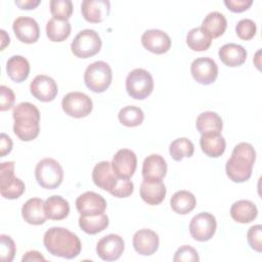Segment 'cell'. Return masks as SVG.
Returning a JSON list of instances; mask_svg holds the SVG:
<instances>
[{
  "label": "cell",
  "instance_id": "cell-15",
  "mask_svg": "<svg viewBox=\"0 0 262 262\" xmlns=\"http://www.w3.org/2000/svg\"><path fill=\"white\" fill-rule=\"evenodd\" d=\"M111 164L114 172L118 176L130 178L136 170L137 158L135 152L131 149L122 148L115 154Z\"/></svg>",
  "mask_w": 262,
  "mask_h": 262
},
{
  "label": "cell",
  "instance_id": "cell-26",
  "mask_svg": "<svg viewBox=\"0 0 262 262\" xmlns=\"http://www.w3.org/2000/svg\"><path fill=\"white\" fill-rule=\"evenodd\" d=\"M258 215L257 207L248 200H239L232 204L230 208L231 218L238 223H250L256 219Z\"/></svg>",
  "mask_w": 262,
  "mask_h": 262
},
{
  "label": "cell",
  "instance_id": "cell-7",
  "mask_svg": "<svg viewBox=\"0 0 262 262\" xmlns=\"http://www.w3.org/2000/svg\"><path fill=\"white\" fill-rule=\"evenodd\" d=\"M127 93L134 99H145L154 90L151 75L144 69L131 71L126 78Z\"/></svg>",
  "mask_w": 262,
  "mask_h": 262
},
{
  "label": "cell",
  "instance_id": "cell-17",
  "mask_svg": "<svg viewBox=\"0 0 262 262\" xmlns=\"http://www.w3.org/2000/svg\"><path fill=\"white\" fill-rule=\"evenodd\" d=\"M141 43L146 50L155 54H163L170 49L171 38L162 30L150 29L142 34Z\"/></svg>",
  "mask_w": 262,
  "mask_h": 262
},
{
  "label": "cell",
  "instance_id": "cell-3",
  "mask_svg": "<svg viewBox=\"0 0 262 262\" xmlns=\"http://www.w3.org/2000/svg\"><path fill=\"white\" fill-rule=\"evenodd\" d=\"M13 132L23 141L35 139L40 132V112L31 102H20L12 112Z\"/></svg>",
  "mask_w": 262,
  "mask_h": 262
},
{
  "label": "cell",
  "instance_id": "cell-8",
  "mask_svg": "<svg viewBox=\"0 0 262 262\" xmlns=\"http://www.w3.org/2000/svg\"><path fill=\"white\" fill-rule=\"evenodd\" d=\"M25 183L14 176V163L3 162L0 165V192L4 199L15 200L25 192Z\"/></svg>",
  "mask_w": 262,
  "mask_h": 262
},
{
  "label": "cell",
  "instance_id": "cell-14",
  "mask_svg": "<svg viewBox=\"0 0 262 262\" xmlns=\"http://www.w3.org/2000/svg\"><path fill=\"white\" fill-rule=\"evenodd\" d=\"M32 95L42 102L52 101L57 95L58 88L55 81L46 75L36 76L30 84Z\"/></svg>",
  "mask_w": 262,
  "mask_h": 262
},
{
  "label": "cell",
  "instance_id": "cell-20",
  "mask_svg": "<svg viewBox=\"0 0 262 262\" xmlns=\"http://www.w3.org/2000/svg\"><path fill=\"white\" fill-rule=\"evenodd\" d=\"M111 3L107 0H84L81 4L83 17L93 24L101 23L110 13Z\"/></svg>",
  "mask_w": 262,
  "mask_h": 262
},
{
  "label": "cell",
  "instance_id": "cell-4",
  "mask_svg": "<svg viewBox=\"0 0 262 262\" xmlns=\"http://www.w3.org/2000/svg\"><path fill=\"white\" fill-rule=\"evenodd\" d=\"M113 79L112 69L105 61L98 60L89 64L84 73V82L88 89L95 93L104 92Z\"/></svg>",
  "mask_w": 262,
  "mask_h": 262
},
{
  "label": "cell",
  "instance_id": "cell-25",
  "mask_svg": "<svg viewBox=\"0 0 262 262\" xmlns=\"http://www.w3.org/2000/svg\"><path fill=\"white\" fill-rule=\"evenodd\" d=\"M117 178V174L112 168V164L107 161L97 163L92 171V180L96 186L108 191Z\"/></svg>",
  "mask_w": 262,
  "mask_h": 262
},
{
  "label": "cell",
  "instance_id": "cell-32",
  "mask_svg": "<svg viewBox=\"0 0 262 262\" xmlns=\"http://www.w3.org/2000/svg\"><path fill=\"white\" fill-rule=\"evenodd\" d=\"M71 29L69 20L52 17L46 24V35L52 42H61L70 36Z\"/></svg>",
  "mask_w": 262,
  "mask_h": 262
},
{
  "label": "cell",
  "instance_id": "cell-31",
  "mask_svg": "<svg viewBox=\"0 0 262 262\" xmlns=\"http://www.w3.org/2000/svg\"><path fill=\"white\" fill-rule=\"evenodd\" d=\"M195 127L201 134L208 132H220L223 128V122L217 113L208 111L198 116Z\"/></svg>",
  "mask_w": 262,
  "mask_h": 262
},
{
  "label": "cell",
  "instance_id": "cell-18",
  "mask_svg": "<svg viewBox=\"0 0 262 262\" xmlns=\"http://www.w3.org/2000/svg\"><path fill=\"white\" fill-rule=\"evenodd\" d=\"M160 239L156 231L142 228L133 235V247L135 251L142 256H150L159 248Z\"/></svg>",
  "mask_w": 262,
  "mask_h": 262
},
{
  "label": "cell",
  "instance_id": "cell-43",
  "mask_svg": "<svg viewBox=\"0 0 262 262\" xmlns=\"http://www.w3.org/2000/svg\"><path fill=\"white\" fill-rule=\"evenodd\" d=\"M15 101V95L13 91L5 86H0V111L5 112L10 110L13 106V103Z\"/></svg>",
  "mask_w": 262,
  "mask_h": 262
},
{
  "label": "cell",
  "instance_id": "cell-46",
  "mask_svg": "<svg viewBox=\"0 0 262 262\" xmlns=\"http://www.w3.org/2000/svg\"><path fill=\"white\" fill-rule=\"evenodd\" d=\"M15 5H17L20 9H34L36 8L41 1L40 0H15Z\"/></svg>",
  "mask_w": 262,
  "mask_h": 262
},
{
  "label": "cell",
  "instance_id": "cell-39",
  "mask_svg": "<svg viewBox=\"0 0 262 262\" xmlns=\"http://www.w3.org/2000/svg\"><path fill=\"white\" fill-rule=\"evenodd\" d=\"M15 244L13 239L6 234L0 235V258L2 262H11L15 255Z\"/></svg>",
  "mask_w": 262,
  "mask_h": 262
},
{
  "label": "cell",
  "instance_id": "cell-29",
  "mask_svg": "<svg viewBox=\"0 0 262 262\" xmlns=\"http://www.w3.org/2000/svg\"><path fill=\"white\" fill-rule=\"evenodd\" d=\"M227 21L225 16L218 11L208 13L202 23V29L212 39L222 36L226 30Z\"/></svg>",
  "mask_w": 262,
  "mask_h": 262
},
{
  "label": "cell",
  "instance_id": "cell-19",
  "mask_svg": "<svg viewBox=\"0 0 262 262\" xmlns=\"http://www.w3.org/2000/svg\"><path fill=\"white\" fill-rule=\"evenodd\" d=\"M167 173L165 159L157 154L147 156L142 163V177L148 181H162Z\"/></svg>",
  "mask_w": 262,
  "mask_h": 262
},
{
  "label": "cell",
  "instance_id": "cell-2",
  "mask_svg": "<svg viewBox=\"0 0 262 262\" xmlns=\"http://www.w3.org/2000/svg\"><path fill=\"white\" fill-rule=\"evenodd\" d=\"M255 160L256 151L252 144L248 142L237 143L232 150L231 157L226 162V175L235 183L249 180L252 175Z\"/></svg>",
  "mask_w": 262,
  "mask_h": 262
},
{
  "label": "cell",
  "instance_id": "cell-27",
  "mask_svg": "<svg viewBox=\"0 0 262 262\" xmlns=\"http://www.w3.org/2000/svg\"><path fill=\"white\" fill-rule=\"evenodd\" d=\"M6 73L13 82L21 83L29 77L30 63L26 57L13 55L6 62Z\"/></svg>",
  "mask_w": 262,
  "mask_h": 262
},
{
  "label": "cell",
  "instance_id": "cell-12",
  "mask_svg": "<svg viewBox=\"0 0 262 262\" xmlns=\"http://www.w3.org/2000/svg\"><path fill=\"white\" fill-rule=\"evenodd\" d=\"M124 249V239L115 233L101 237L96 245V253L104 261L118 260L122 256Z\"/></svg>",
  "mask_w": 262,
  "mask_h": 262
},
{
  "label": "cell",
  "instance_id": "cell-47",
  "mask_svg": "<svg viewBox=\"0 0 262 262\" xmlns=\"http://www.w3.org/2000/svg\"><path fill=\"white\" fill-rule=\"evenodd\" d=\"M44 260H45V258L38 251H29L21 258L23 262H25V261H44Z\"/></svg>",
  "mask_w": 262,
  "mask_h": 262
},
{
  "label": "cell",
  "instance_id": "cell-11",
  "mask_svg": "<svg viewBox=\"0 0 262 262\" xmlns=\"http://www.w3.org/2000/svg\"><path fill=\"white\" fill-rule=\"evenodd\" d=\"M193 79L202 85H210L217 79L218 66L210 57H198L190 64Z\"/></svg>",
  "mask_w": 262,
  "mask_h": 262
},
{
  "label": "cell",
  "instance_id": "cell-28",
  "mask_svg": "<svg viewBox=\"0 0 262 262\" xmlns=\"http://www.w3.org/2000/svg\"><path fill=\"white\" fill-rule=\"evenodd\" d=\"M44 210L48 219L62 220L70 213V205L66 199L55 194L44 202Z\"/></svg>",
  "mask_w": 262,
  "mask_h": 262
},
{
  "label": "cell",
  "instance_id": "cell-5",
  "mask_svg": "<svg viewBox=\"0 0 262 262\" xmlns=\"http://www.w3.org/2000/svg\"><path fill=\"white\" fill-rule=\"evenodd\" d=\"M35 177L38 184L43 188L54 189L62 182L63 170L57 161L52 158H45L36 165Z\"/></svg>",
  "mask_w": 262,
  "mask_h": 262
},
{
  "label": "cell",
  "instance_id": "cell-37",
  "mask_svg": "<svg viewBox=\"0 0 262 262\" xmlns=\"http://www.w3.org/2000/svg\"><path fill=\"white\" fill-rule=\"evenodd\" d=\"M49 6L54 18L68 20L73 13V3L71 0H51Z\"/></svg>",
  "mask_w": 262,
  "mask_h": 262
},
{
  "label": "cell",
  "instance_id": "cell-35",
  "mask_svg": "<svg viewBox=\"0 0 262 262\" xmlns=\"http://www.w3.org/2000/svg\"><path fill=\"white\" fill-rule=\"evenodd\" d=\"M193 143L186 137H180L173 140L169 146V152L174 161H181L183 158H190L193 155Z\"/></svg>",
  "mask_w": 262,
  "mask_h": 262
},
{
  "label": "cell",
  "instance_id": "cell-10",
  "mask_svg": "<svg viewBox=\"0 0 262 262\" xmlns=\"http://www.w3.org/2000/svg\"><path fill=\"white\" fill-rule=\"evenodd\" d=\"M217 222L213 214L202 212L192 217L189 223V232L191 237L198 242H207L213 237L216 232Z\"/></svg>",
  "mask_w": 262,
  "mask_h": 262
},
{
  "label": "cell",
  "instance_id": "cell-21",
  "mask_svg": "<svg viewBox=\"0 0 262 262\" xmlns=\"http://www.w3.org/2000/svg\"><path fill=\"white\" fill-rule=\"evenodd\" d=\"M21 216L26 222L32 225L45 223L47 216L44 210V201L39 198L29 199L21 207Z\"/></svg>",
  "mask_w": 262,
  "mask_h": 262
},
{
  "label": "cell",
  "instance_id": "cell-42",
  "mask_svg": "<svg viewBox=\"0 0 262 262\" xmlns=\"http://www.w3.org/2000/svg\"><path fill=\"white\" fill-rule=\"evenodd\" d=\"M200 257L199 254L196 252V250L190 246L184 245L180 248H178V250L175 252L174 257H173V261L174 262H181V261H199Z\"/></svg>",
  "mask_w": 262,
  "mask_h": 262
},
{
  "label": "cell",
  "instance_id": "cell-41",
  "mask_svg": "<svg viewBox=\"0 0 262 262\" xmlns=\"http://www.w3.org/2000/svg\"><path fill=\"white\" fill-rule=\"evenodd\" d=\"M247 239L249 246L254 251L261 253L262 252V225L257 224L249 228L247 233Z\"/></svg>",
  "mask_w": 262,
  "mask_h": 262
},
{
  "label": "cell",
  "instance_id": "cell-38",
  "mask_svg": "<svg viewBox=\"0 0 262 262\" xmlns=\"http://www.w3.org/2000/svg\"><path fill=\"white\" fill-rule=\"evenodd\" d=\"M133 190L134 184L131 180H129V178H124L117 175V178L108 192L116 198L122 199L131 195L133 193Z\"/></svg>",
  "mask_w": 262,
  "mask_h": 262
},
{
  "label": "cell",
  "instance_id": "cell-1",
  "mask_svg": "<svg viewBox=\"0 0 262 262\" xmlns=\"http://www.w3.org/2000/svg\"><path fill=\"white\" fill-rule=\"evenodd\" d=\"M43 244L46 250L53 256L74 259L80 253L82 245L77 234L63 227H51L43 237Z\"/></svg>",
  "mask_w": 262,
  "mask_h": 262
},
{
  "label": "cell",
  "instance_id": "cell-36",
  "mask_svg": "<svg viewBox=\"0 0 262 262\" xmlns=\"http://www.w3.org/2000/svg\"><path fill=\"white\" fill-rule=\"evenodd\" d=\"M118 119L120 123L126 127H136L143 122L144 114L138 106L127 105L120 110Z\"/></svg>",
  "mask_w": 262,
  "mask_h": 262
},
{
  "label": "cell",
  "instance_id": "cell-45",
  "mask_svg": "<svg viewBox=\"0 0 262 262\" xmlns=\"http://www.w3.org/2000/svg\"><path fill=\"white\" fill-rule=\"evenodd\" d=\"M12 149V140L5 133L0 135V157H5Z\"/></svg>",
  "mask_w": 262,
  "mask_h": 262
},
{
  "label": "cell",
  "instance_id": "cell-30",
  "mask_svg": "<svg viewBox=\"0 0 262 262\" xmlns=\"http://www.w3.org/2000/svg\"><path fill=\"white\" fill-rule=\"evenodd\" d=\"M170 205L175 213L185 215L194 209L196 205V200L190 191L178 190L172 195L170 200Z\"/></svg>",
  "mask_w": 262,
  "mask_h": 262
},
{
  "label": "cell",
  "instance_id": "cell-44",
  "mask_svg": "<svg viewBox=\"0 0 262 262\" xmlns=\"http://www.w3.org/2000/svg\"><path fill=\"white\" fill-rule=\"evenodd\" d=\"M224 4L226 7L232 12H243L250 8L253 4L252 0H224Z\"/></svg>",
  "mask_w": 262,
  "mask_h": 262
},
{
  "label": "cell",
  "instance_id": "cell-34",
  "mask_svg": "<svg viewBox=\"0 0 262 262\" xmlns=\"http://www.w3.org/2000/svg\"><path fill=\"white\" fill-rule=\"evenodd\" d=\"M212 39L200 27L191 29L186 35V44L193 51H205L211 45Z\"/></svg>",
  "mask_w": 262,
  "mask_h": 262
},
{
  "label": "cell",
  "instance_id": "cell-48",
  "mask_svg": "<svg viewBox=\"0 0 262 262\" xmlns=\"http://www.w3.org/2000/svg\"><path fill=\"white\" fill-rule=\"evenodd\" d=\"M0 35H1V50L5 48L6 45L9 44V36L6 34L4 30H0Z\"/></svg>",
  "mask_w": 262,
  "mask_h": 262
},
{
  "label": "cell",
  "instance_id": "cell-16",
  "mask_svg": "<svg viewBox=\"0 0 262 262\" xmlns=\"http://www.w3.org/2000/svg\"><path fill=\"white\" fill-rule=\"evenodd\" d=\"M12 30L16 38L27 44L35 43L40 36L38 23L29 16H18L12 24Z\"/></svg>",
  "mask_w": 262,
  "mask_h": 262
},
{
  "label": "cell",
  "instance_id": "cell-6",
  "mask_svg": "<svg viewBox=\"0 0 262 262\" xmlns=\"http://www.w3.org/2000/svg\"><path fill=\"white\" fill-rule=\"evenodd\" d=\"M102 42L98 33L91 29L80 31L74 38L71 49L74 55L80 58H88L100 51Z\"/></svg>",
  "mask_w": 262,
  "mask_h": 262
},
{
  "label": "cell",
  "instance_id": "cell-23",
  "mask_svg": "<svg viewBox=\"0 0 262 262\" xmlns=\"http://www.w3.org/2000/svg\"><path fill=\"white\" fill-rule=\"evenodd\" d=\"M219 58L221 61L230 68H235L242 66L247 59L246 49L235 43L224 44L218 51Z\"/></svg>",
  "mask_w": 262,
  "mask_h": 262
},
{
  "label": "cell",
  "instance_id": "cell-9",
  "mask_svg": "<svg viewBox=\"0 0 262 262\" xmlns=\"http://www.w3.org/2000/svg\"><path fill=\"white\" fill-rule=\"evenodd\" d=\"M61 107L68 116L80 119L87 117L91 113L93 102L87 94L74 91L69 92L63 96Z\"/></svg>",
  "mask_w": 262,
  "mask_h": 262
},
{
  "label": "cell",
  "instance_id": "cell-13",
  "mask_svg": "<svg viewBox=\"0 0 262 262\" xmlns=\"http://www.w3.org/2000/svg\"><path fill=\"white\" fill-rule=\"evenodd\" d=\"M76 208L82 216H93L104 213L106 202L102 195L94 191H86L77 198Z\"/></svg>",
  "mask_w": 262,
  "mask_h": 262
},
{
  "label": "cell",
  "instance_id": "cell-24",
  "mask_svg": "<svg viewBox=\"0 0 262 262\" xmlns=\"http://www.w3.org/2000/svg\"><path fill=\"white\" fill-rule=\"evenodd\" d=\"M166 186L162 181L144 180L140 185V196L148 205L161 204L166 196Z\"/></svg>",
  "mask_w": 262,
  "mask_h": 262
},
{
  "label": "cell",
  "instance_id": "cell-33",
  "mask_svg": "<svg viewBox=\"0 0 262 262\" xmlns=\"http://www.w3.org/2000/svg\"><path fill=\"white\" fill-rule=\"evenodd\" d=\"M108 217L104 214H98L93 216H80L79 226L88 234H96L103 231L108 226Z\"/></svg>",
  "mask_w": 262,
  "mask_h": 262
},
{
  "label": "cell",
  "instance_id": "cell-40",
  "mask_svg": "<svg viewBox=\"0 0 262 262\" xmlns=\"http://www.w3.org/2000/svg\"><path fill=\"white\" fill-rule=\"evenodd\" d=\"M256 31H257L256 24L254 23V20L250 18L241 19L235 27V32L237 37L246 41L254 38V36L256 35Z\"/></svg>",
  "mask_w": 262,
  "mask_h": 262
},
{
  "label": "cell",
  "instance_id": "cell-22",
  "mask_svg": "<svg viewBox=\"0 0 262 262\" xmlns=\"http://www.w3.org/2000/svg\"><path fill=\"white\" fill-rule=\"evenodd\" d=\"M200 145L205 155L210 158H218L225 151L226 143L220 132L204 133L200 139Z\"/></svg>",
  "mask_w": 262,
  "mask_h": 262
}]
</instances>
